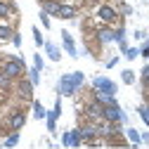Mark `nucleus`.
Here are the masks:
<instances>
[{
    "instance_id": "7c9ffc66",
    "label": "nucleus",
    "mask_w": 149,
    "mask_h": 149,
    "mask_svg": "<svg viewBox=\"0 0 149 149\" xmlns=\"http://www.w3.org/2000/svg\"><path fill=\"white\" fill-rule=\"evenodd\" d=\"M10 43H12L14 47H22V33H19V31H14V33H12V40H10Z\"/></svg>"
},
{
    "instance_id": "dca6fc26",
    "label": "nucleus",
    "mask_w": 149,
    "mask_h": 149,
    "mask_svg": "<svg viewBox=\"0 0 149 149\" xmlns=\"http://www.w3.org/2000/svg\"><path fill=\"white\" fill-rule=\"evenodd\" d=\"M31 109H33V118H36V121H45L47 109L43 107V102H38V100H31Z\"/></svg>"
},
{
    "instance_id": "f257e3e1",
    "label": "nucleus",
    "mask_w": 149,
    "mask_h": 149,
    "mask_svg": "<svg viewBox=\"0 0 149 149\" xmlns=\"http://www.w3.org/2000/svg\"><path fill=\"white\" fill-rule=\"evenodd\" d=\"M83 85H85V73L83 71L62 73L59 81H57V95L59 97H73Z\"/></svg>"
},
{
    "instance_id": "cd10ccee",
    "label": "nucleus",
    "mask_w": 149,
    "mask_h": 149,
    "mask_svg": "<svg viewBox=\"0 0 149 149\" xmlns=\"http://www.w3.org/2000/svg\"><path fill=\"white\" fill-rule=\"evenodd\" d=\"M137 116L142 118V123H144V125H149V114H147V107H144V104H140V107H137Z\"/></svg>"
},
{
    "instance_id": "c85d7f7f",
    "label": "nucleus",
    "mask_w": 149,
    "mask_h": 149,
    "mask_svg": "<svg viewBox=\"0 0 149 149\" xmlns=\"http://www.w3.org/2000/svg\"><path fill=\"white\" fill-rule=\"evenodd\" d=\"M38 19H40V26H45V29H50V19H52V17L47 14V12H38Z\"/></svg>"
},
{
    "instance_id": "f03ea898",
    "label": "nucleus",
    "mask_w": 149,
    "mask_h": 149,
    "mask_svg": "<svg viewBox=\"0 0 149 149\" xmlns=\"http://www.w3.org/2000/svg\"><path fill=\"white\" fill-rule=\"evenodd\" d=\"M0 71L7 73L12 81H17V78H22L26 73V62H24V57H7L3 62V66H0Z\"/></svg>"
},
{
    "instance_id": "aec40b11",
    "label": "nucleus",
    "mask_w": 149,
    "mask_h": 149,
    "mask_svg": "<svg viewBox=\"0 0 149 149\" xmlns=\"http://www.w3.org/2000/svg\"><path fill=\"white\" fill-rule=\"evenodd\" d=\"M12 14H14V5L7 3V0H0V19H7Z\"/></svg>"
},
{
    "instance_id": "72a5a7b5",
    "label": "nucleus",
    "mask_w": 149,
    "mask_h": 149,
    "mask_svg": "<svg viewBox=\"0 0 149 149\" xmlns=\"http://www.w3.org/2000/svg\"><path fill=\"white\" fill-rule=\"evenodd\" d=\"M140 140L144 147H149V130H144V133H140Z\"/></svg>"
},
{
    "instance_id": "a878e982",
    "label": "nucleus",
    "mask_w": 149,
    "mask_h": 149,
    "mask_svg": "<svg viewBox=\"0 0 149 149\" xmlns=\"http://www.w3.org/2000/svg\"><path fill=\"white\" fill-rule=\"evenodd\" d=\"M116 10H118V14H121V17H130V14L135 12V10H133V5H128V3H121Z\"/></svg>"
},
{
    "instance_id": "6ab92c4d",
    "label": "nucleus",
    "mask_w": 149,
    "mask_h": 149,
    "mask_svg": "<svg viewBox=\"0 0 149 149\" xmlns=\"http://www.w3.org/2000/svg\"><path fill=\"white\" fill-rule=\"evenodd\" d=\"M19 140H22V135H19V130H12V133L3 140V144L0 147H5V149H14L17 144H19Z\"/></svg>"
},
{
    "instance_id": "f8f14e48",
    "label": "nucleus",
    "mask_w": 149,
    "mask_h": 149,
    "mask_svg": "<svg viewBox=\"0 0 149 149\" xmlns=\"http://www.w3.org/2000/svg\"><path fill=\"white\" fill-rule=\"evenodd\" d=\"M7 125H10V130H22L26 125V114L24 111H14V114L7 118Z\"/></svg>"
},
{
    "instance_id": "4468645a",
    "label": "nucleus",
    "mask_w": 149,
    "mask_h": 149,
    "mask_svg": "<svg viewBox=\"0 0 149 149\" xmlns=\"http://www.w3.org/2000/svg\"><path fill=\"white\" fill-rule=\"evenodd\" d=\"M123 135L128 137V144H130V147H140V144H142V140H140V130H137V128H130V125H125Z\"/></svg>"
},
{
    "instance_id": "423d86ee",
    "label": "nucleus",
    "mask_w": 149,
    "mask_h": 149,
    "mask_svg": "<svg viewBox=\"0 0 149 149\" xmlns=\"http://www.w3.org/2000/svg\"><path fill=\"white\" fill-rule=\"evenodd\" d=\"M33 88H36V85L29 81V76H26V78H24V76L17 78V97L24 100V102H31V100H33Z\"/></svg>"
},
{
    "instance_id": "2f4dec72",
    "label": "nucleus",
    "mask_w": 149,
    "mask_h": 149,
    "mask_svg": "<svg viewBox=\"0 0 149 149\" xmlns=\"http://www.w3.org/2000/svg\"><path fill=\"white\" fill-rule=\"evenodd\" d=\"M140 57H144V59L149 62V45H144V43L140 45Z\"/></svg>"
},
{
    "instance_id": "bb28decb",
    "label": "nucleus",
    "mask_w": 149,
    "mask_h": 149,
    "mask_svg": "<svg viewBox=\"0 0 149 149\" xmlns=\"http://www.w3.org/2000/svg\"><path fill=\"white\" fill-rule=\"evenodd\" d=\"M33 69H38V71L45 69V59H43V54H38V52L33 54Z\"/></svg>"
},
{
    "instance_id": "f3484780",
    "label": "nucleus",
    "mask_w": 149,
    "mask_h": 149,
    "mask_svg": "<svg viewBox=\"0 0 149 149\" xmlns=\"http://www.w3.org/2000/svg\"><path fill=\"white\" fill-rule=\"evenodd\" d=\"M57 121H59V116L50 109L47 114H45V125H47V133H50V135H54V133H57Z\"/></svg>"
},
{
    "instance_id": "1a4fd4ad",
    "label": "nucleus",
    "mask_w": 149,
    "mask_h": 149,
    "mask_svg": "<svg viewBox=\"0 0 149 149\" xmlns=\"http://www.w3.org/2000/svg\"><path fill=\"white\" fill-rule=\"evenodd\" d=\"M43 50H45V57L50 59V62H62V47L57 45V43H52V40H45V45H43Z\"/></svg>"
},
{
    "instance_id": "9d476101",
    "label": "nucleus",
    "mask_w": 149,
    "mask_h": 149,
    "mask_svg": "<svg viewBox=\"0 0 149 149\" xmlns=\"http://www.w3.org/2000/svg\"><path fill=\"white\" fill-rule=\"evenodd\" d=\"M102 104L97 102V100H92L88 107H85V116L90 118V123H95V121H102Z\"/></svg>"
},
{
    "instance_id": "c9c22d12",
    "label": "nucleus",
    "mask_w": 149,
    "mask_h": 149,
    "mask_svg": "<svg viewBox=\"0 0 149 149\" xmlns=\"http://www.w3.org/2000/svg\"><path fill=\"white\" fill-rule=\"evenodd\" d=\"M116 64H118V57H111V59H109V62H107L104 66H107V69H114Z\"/></svg>"
},
{
    "instance_id": "b1692460",
    "label": "nucleus",
    "mask_w": 149,
    "mask_h": 149,
    "mask_svg": "<svg viewBox=\"0 0 149 149\" xmlns=\"http://www.w3.org/2000/svg\"><path fill=\"white\" fill-rule=\"evenodd\" d=\"M121 81H123L125 85H133V83H135V71L123 69V71H121Z\"/></svg>"
},
{
    "instance_id": "f704fd0d",
    "label": "nucleus",
    "mask_w": 149,
    "mask_h": 149,
    "mask_svg": "<svg viewBox=\"0 0 149 149\" xmlns=\"http://www.w3.org/2000/svg\"><path fill=\"white\" fill-rule=\"evenodd\" d=\"M140 78H149V62L142 66V71H140Z\"/></svg>"
},
{
    "instance_id": "7ed1b4c3",
    "label": "nucleus",
    "mask_w": 149,
    "mask_h": 149,
    "mask_svg": "<svg viewBox=\"0 0 149 149\" xmlns=\"http://www.w3.org/2000/svg\"><path fill=\"white\" fill-rule=\"evenodd\" d=\"M102 121L107 123H118V125H128V114L121 109V104H107L102 109Z\"/></svg>"
},
{
    "instance_id": "39448f33",
    "label": "nucleus",
    "mask_w": 149,
    "mask_h": 149,
    "mask_svg": "<svg viewBox=\"0 0 149 149\" xmlns=\"http://www.w3.org/2000/svg\"><path fill=\"white\" fill-rule=\"evenodd\" d=\"M97 19L104 22V24H114L118 19V10L114 5H107V3H100L97 5Z\"/></svg>"
},
{
    "instance_id": "2eb2a0df",
    "label": "nucleus",
    "mask_w": 149,
    "mask_h": 149,
    "mask_svg": "<svg viewBox=\"0 0 149 149\" xmlns=\"http://www.w3.org/2000/svg\"><path fill=\"white\" fill-rule=\"evenodd\" d=\"M76 7H73V5H59V10H57V14H54V17H57V19H76Z\"/></svg>"
},
{
    "instance_id": "c756f323",
    "label": "nucleus",
    "mask_w": 149,
    "mask_h": 149,
    "mask_svg": "<svg viewBox=\"0 0 149 149\" xmlns=\"http://www.w3.org/2000/svg\"><path fill=\"white\" fill-rule=\"evenodd\" d=\"M12 85V78L7 76V73H3V71H0V88H3V90H7Z\"/></svg>"
},
{
    "instance_id": "a211bd4d",
    "label": "nucleus",
    "mask_w": 149,
    "mask_h": 149,
    "mask_svg": "<svg viewBox=\"0 0 149 149\" xmlns=\"http://www.w3.org/2000/svg\"><path fill=\"white\" fill-rule=\"evenodd\" d=\"M59 0H40V10L43 12H47L50 17H54V14H57V10H59Z\"/></svg>"
},
{
    "instance_id": "4c0bfd02",
    "label": "nucleus",
    "mask_w": 149,
    "mask_h": 149,
    "mask_svg": "<svg viewBox=\"0 0 149 149\" xmlns=\"http://www.w3.org/2000/svg\"><path fill=\"white\" fill-rule=\"evenodd\" d=\"M144 107H147V114H149V102H147V104H144Z\"/></svg>"
},
{
    "instance_id": "9b49d317",
    "label": "nucleus",
    "mask_w": 149,
    "mask_h": 149,
    "mask_svg": "<svg viewBox=\"0 0 149 149\" xmlns=\"http://www.w3.org/2000/svg\"><path fill=\"white\" fill-rule=\"evenodd\" d=\"M78 130H81V137H83V144H90V147H92V142H95V140H100V137H97V133H95V125H92V123L78 125Z\"/></svg>"
},
{
    "instance_id": "473e14b6",
    "label": "nucleus",
    "mask_w": 149,
    "mask_h": 149,
    "mask_svg": "<svg viewBox=\"0 0 149 149\" xmlns=\"http://www.w3.org/2000/svg\"><path fill=\"white\" fill-rule=\"evenodd\" d=\"M147 36H149L147 31H142V29H137V31H135V40H140V43H142V40L147 38Z\"/></svg>"
},
{
    "instance_id": "412c9836",
    "label": "nucleus",
    "mask_w": 149,
    "mask_h": 149,
    "mask_svg": "<svg viewBox=\"0 0 149 149\" xmlns=\"http://www.w3.org/2000/svg\"><path fill=\"white\" fill-rule=\"evenodd\" d=\"M31 36H33L36 47H43V45H45V38H43V33H40V29H38V26H33V29H31Z\"/></svg>"
},
{
    "instance_id": "4be33fe9",
    "label": "nucleus",
    "mask_w": 149,
    "mask_h": 149,
    "mask_svg": "<svg viewBox=\"0 0 149 149\" xmlns=\"http://www.w3.org/2000/svg\"><path fill=\"white\" fill-rule=\"evenodd\" d=\"M12 33L14 29L10 24H0V40H12Z\"/></svg>"
},
{
    "instance_id": "5701e85b",
    "label": "nucleus",
    "mask_w": 149,
    "mask_h": 149,
    "mask_svg": "<svg viewBox=\"0 0 149 149\" xmlns=\"http://www.w3.org/2000/svg\"><path fill=\"white\" fill-rule=\"evenodd\" d=\"M26 76H29V81H31L33 85H40V71H38V69H33V66L26 69Z\"/></svg>"
},
{
    "instance_id": "ddd939ff",
    "label": "nucleus",
    "mask_w": 149,
    "mask_h": 149,
    "mask_svg": "<svg viewBox=\"0 0 149 149\" xmlns=\"http://www.w3.org/2000/svg\"><path fill=\"white\" fill-rule=\"evenodd\" d=\"M97 40H100V45H111L114 43V29L111 26H100L97 29Z\"/></svg>"
},
{
    "instance_id": "393cba45",
    "label": "nucleus",
    "mask_w": 149,
    "mask_h": 149,
    "mask_svg": "<svg viewBox=\"0 0 149 149\" xmlns=\"http://www.w3.org/2000/svg\"><path fill=\"white\" fill-rule=\"evenodd\" d=\"M123 57H125L128 62H135V59L140 57V47H130V45H128V50L123 52Z\"/></svg>"
},
{
    "instance_id": "20e7f679",
    "label": "nucleus",
    "mask_w": 149,
    "mask_h": 149,
    "mask_svg": "<svg viewBox=\"0 0 149 149\" xmlns=\"http://www.w3.org/2000/svg\"><path fill=\"white\" fill-rule=\"evenodd\" d=\"M92 90H95V92H102V95H111V97H116L118 85L111 81L109 76H95V78H92Z\"/></svg>"
},
{
    "instance_id": "e433bc0d",
    "label": "nucleus",
    "mask_w": 149,
    "mask_h": 149,
    "mask_svg": "<svg viewBox=\"0 0 149 149\" xmlns=\"http://www.w3.org/2000/svg\"><path fill=\"white\" fill-rule=\"evenodd\" d=\"M142 43H144V45H149V36H147V38H144V40H142Z\"/></svg>"
},
{
    "instance_id": "0eeeda50",
    "label": "nucleus",
    "mask_w": 149,
    "mask_h": 149,
    "mask_svg": "<svg viewBox=\"0 0 149 149\" xmlns=\"http://www.w3.org/2000/svg\"><path fill=\"white\" fill-rule=\"evenodd\" d=\"M62 147H83V137H81V130L78 128H71V130H64L62 133Z\"/></svg>"
},
{
    "instance_id": "6e6552de",
    "label": "nucleus",
    "mask_w": 149,
    "mask_h": 149,
    "mask_svg": "<svg viewBox=\"0 0 149 149\" xmlns=\"http://www.w3.org/2000/svg\"><path fill=\"white\" fill-rule=\"evenodd\" d=\"M62 50L69 54L71 59H78V57H81V52H78L76 43H73V36H71L69 31H62Z\"/></svg>"
}]
</instances>
